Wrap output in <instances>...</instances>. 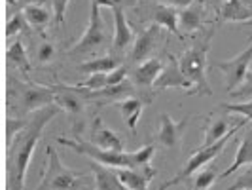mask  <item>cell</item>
<instances>
[{
    "instance_id": "obj_1",
    "label": "cell",
    "mask_w": 252,
    "mask_h": 190,
    "mask_svg": "<svg viewBox=\"0 0 252 190\" xmlns=\"http://www.w3.org/2000/svg\"><path fill=\"white\" fill-rule=\"evenodd\" d=\"M59 113L61 109L55 103H51L31 113L29 118H15L8 122V190H25L27 169L32 152L44 133V127Z\"/></svg>"
},
{
    "instance_id": "obj_2",
    "label": "cell",
    "mask_w": 252,
    "mask_h": 190,
    "mask_svg": "<svg viewBox=\"0 0 252 190\" xmlns=\"http://www.w3.org/2000/svg\"><path fill=\"white\" fill-rule=\"evenodd\" d=\"M215 33V29H211L205 37L195 40L191 44V48H188L178 57V67L191 86L186 91L188 95H207V97L213 95V89L207 80V57H209V50H211Z\"/></svg>"
},
{
    "instance_id": "obj_3",
    "label": "cell",
    "mask_w": 252,
    "mask_h": 190,
    "mask_svg": "<svg viewBox=\"0 0 252 190\" xmlns=\"http://www.w3.org/2000/svg\"><path fill=\"white\" fill-rule=\"evenodd\" d=\"M46 156L48 162L36 190H82L89 183V177L84 171L66 167L51 145L46 149Z\"/></svg>"
},
{
    "instance_id": "obj_4",
    "label": "cell",
    "mask_w": 252,
    "mask_h": 190,
    "mask_svg": "<svg viewBox=\"0 0 252 190\" xmlns=\"http://www.w3.org/2000/svg\"><path fill=\"white\" fill-rule=\"evenodd\" d=\"M249 124V120L247 118H243L241 122H237L235 126L231 127L229 131H227L226 135L222 137V139H218L216 143H213V145H207V147H199L197 151L191 152V156L188 158V162H186V165L178 171L177 175L173 179H169V181H165L163 185L159 187L158 190H169L171 187H175V185H178V183H182V181H188L191 175H195L199 169H203L205 165H209L211 162H215L216 158L224 152V149H226L227 145H229V141L233 139V135L239 131L243 126H247Z\"/></svg>"
},
{
    "instance_id": "obj_5",
    "label": "cell",
    "mask_w": 252,
    "mask_h": 190,
    "mask_svg": "<svg viewBox=\"0 0 252 190\" xmlns=\"http://www.w3.org/2000/svg\"><path fill=\"white\" fill-rule=\"evenodd\" d=\"M106 46H108V33H106V27L101 17V8L95 2H91L89 25L84 31V35L76 40L74 46L68 50V55H74V57L76 55H91Z\"/></svg>"
},
{
    "instance_id": "obj_6",
    "label": "cell",
    "mask_w": 252,
    "mask_h": 190,
    "mask_svg": "<svg viewBox=\"0 0 252 190\" xmlns=\"http://www.w3.org/2000/svg\"><path fill=\"white\" fill-rule=\"evenodd\" d=\"M57 143L63 145L70 151L78 152L80 156H86L91 162H97V164L108 165V167H129V154L127 152H116V151H106L101 147H95L93 143L82 139H68V137H57Z\"/></svg>"
},
{
    "instance_id": "obj_7",
    "label": "cell",
    "mask_w": 252,
    "mask_h": 190,
    "mask_svg": "<svg viewBox=\"0 0 252 190\" xmlns=\"http://www.w3.org/2000/svg\"><path fill=\"white\" fill-rule=\"evenodd\" d=\"M10 95L17 105V109H21L23 113H34L46 105L55 103V93L48 86L21 84L15 80H12V84H10Z\"/></svg>"
},
{
    "instance_id": "obj_8",
    "label": "cell",
    "mask_w": 252,
    "mask_h": 190,
    "mask_svg": "<svg viewBox=\"0 0 252 190\" xmlns=\"http://www.w3.org/2000/svg\"><path fill=\"white\" fill-rule=\"evenodd\" d=\"M251 65H252V42L241 53H237L235 57H231L227 61H216L213 65V69L224 73V76H226V89L229 93H233L247 80Z\"/></svg>"
},
{
    "instance_id": "obj_9",
    "label": "cell",
    "mask_w": 252,
    "mask_h": 190,
    "mask_svg": "<svg viewBox=\"0 0 252 190\" xmlns=\"http://www.w3.org/2000/svg\"><path fill=\"white\" fill-rule=\"evenodd\" d=\"M189 116H184L182 120H175L171 118V114L163 113L159 116V127H158V143L171 149V151H178L180 149V141H182V133L186 129Z\"/></svg>"
},
{
    "instance_id": "obj_10",
    "label": "cell",
    "mask_w": 252,
    "mask_h": 190,
    "mask_svg": "<svg viewBox=\"0 0 252 190\" xmlns=\"http://www.w3.org/2000/svg\"><path fill=\"white\" fill-rule=\"evenodd\" d=\"M159 37H161V27L159 25L152 23V25L146 27L139 37L135 38L133 48L129 51V61H133L137 65L146 61L150 57V53L154 51V48H156V44L159 42Z\"/></svg>"
},
{
    "instance_id": "obj_11",
    "label": "cell",
    "mask_w": 252,
    "mask_h": 190,
    "mask_svg": "<svg viewBox=\"0 0 252 190\" xmlns=\"http://www.w3.org/2000/svg\"><path fill=\"white\" fill-rule=\"evenodd\" d=\"M114 15V37H112V48L116 51L118 57H122L131 44L135 42V35H133V29L127 21V15L124 8H112Z\"/></svg>"
},
{
    "instance_id": "obj_12",
    "label": "cell",
    "mask_w": 252,
    "mask_h": 190,
    "mask_svg": "<svg viewBox=\"0 0 252 190\" xmlns=\"http://www.w3.org/2000/svg\"><path fill=\"white\" fill-rule=\"evenodd\" d=\"M89 143H93L95 147L106 149V151L124 152V139L104 124V120H102L101 116H95L93 122H91Z\"/></svg>"
},
{
    "instance_id": "obj_13",
    "label": "cell",
    "mask_w": 252,
    "mask_h": 190,
    "mask_svg": "<svg viewBox=\"0 0 252 190\" xmlns=\"http://www.w3.org/2000/svg\"><path fill=\"white\" fill-rule=\"evenodd\" d=\"M154 89H169V88H182L188 91L191 86L189 82L184 78L180 67H178V59L175 55L167 53V65H163L161 73L158 75L156 82H154Z\"/></svg>"
},
{
    "instance_id": "obj_14",
    "label": "cell",
    "mask_w": 252,
    "mask_h": 190,
    "mask_svg": "<svg viewBox=\"0 0 252 190\" xmlns=\"http://www.w3.org/2000/svg\"><path fill=\"white\" fill-rule=\"evenodd\" d=\"M53 89V93H55V105L64 111V113L68 114V116H80V114L84 113V109H86V101L76 93L72 89L68 88L66 84H57V86H51Z\"/></svg>"
},
{
    "instance_id": "obj_15",
    "label": "cell",
    "mask_w": 252,
    "mask_h": 190,
    "mask_svg": "<svg viewBox=\"0 0 252 190\" xmlns=\"http://www.w3.org/2000/svg\"><path fill=\"white\" fill-rule=\"evenodd\" d=\"M127 71L126 65H120L118 69H114L110 73H97V75H89L88 80H84L82 84H76L78 88L89 89V91H97L102 88H110V86H118L124 80H127Z\"/></svg>"
},
{
    "instance_id": "obj_16",
    "label": "cell",
    "mask_w": 252,
    "mask_h": 190,
    "mask_svg": "<svg viewBox=\"0 0 252 190\" xmlns=\"http://www.w3.org/2000/svg\"><path fill=\"white\" fill-rule=\"evenodd\" d=\"M116 175L120 179V183L127 190H148L150 181L156 177V169L146 167V169H129V167H118Z\"/></svg>"
},
{
    "instance_id": "obj_17",
    "label": "cell",
    "mask_w": 252,
    "mask_h": 190,
    "mask_svg": "<svg viewBox=\"0 0 252 190\" xmlns=\"http://www.w3.org/2000/svg\"><path fill=\"white\" fill-rule=\"evenodd\" d=\"M203 23H205V6L201 4V0H195L188 8L178 12V31L182 33H195L203 29Z\"/></svg>"
},
{
    "instance_id": "obj_18",
    "label": "cell",
    "mask_w": 252,
    "mask_h": 190,
    "mask_svg": "<svg viewBox=\"0 0 252 190\" xmlns=\"http://www.w3.org/2000/svg\"><path fill=\"white\" fill-rule=\"evenodd\" d=\"M161 69H163V61L158 59V57H152V59L142 61V63L137 65L135 71H133V84L144 89L152 88L154 82H156V78H158V75L161 73Z\"/></svg>"
},
{
    "instance_id": "obj_19",
    "label": "cell",
    "mask_w": 252,
    "mask_h": 190,
    "mask_svg": "<svg viewBox=\"0 0 252 190\" xmlns=\"http://www.w3.org/2000/svg\"><path fill=\"white\" fill-rule=\"evenodd\" d=\"M150 103V99H144V97H126L122 101H116V107L120 114L124 116L127 127L135 133L137 131V122H139L140 114H142V109Z\"/></svg>"
},
{
    "instance_id": "obj_20",
    "label": "cell",
    "mask_w": 252,
    "mask_h": 190,
    "mask_svg": "<svg viewBox=\"0 0 252 190\" xmlns=\"http://www.w3.org/2000/svg\"><path fill=\"white\" fill-rule=\"evenodd\" d=\"M91 173L95 177V190H127L116 175V169L89 160Z\"/></svg>"
},
{
    "instance_id": "obj_21",
    "label": "cell",
    "mask_w": 252,
    "mask_h": 190,
    "mask_svg": "<svg viewBox=\"0 0 252 190\" xmlns=\"http://www.w3.org/2000/svg\"><path fill=\"white\" fill-rule=\"evenodd\" d=\"M218 21L222 23H251L252 10L241 0H226L218 12Z\"/></svg>"
},
{
    "instance_id": "obj_22",
    "label": "cell",
    "mask_w": 252,
    "mask_h": 190,
    "mask_svg": "<svg viewBox=\"0 0 252 190\" xmlns=\"http://www.w3.org/2000/svg\"><path fill=\"white\" fill-rule=\"evenodd\" d=\"M251 164H252V129H249L245 133V137L241 139V145L239 149H237V152H235L233 162L227 165L224 173L218 175V179H227L229 175H233L237 169H241L243 165H251Z\"/></svg>"
},
{
    "instance_id": "obj_23",
    "label": "cell",
    "mask_w": 252,
    "mask_h": 190,
    "mask_svg": "<svg viewBox=\"0 0 252 190\" xmlns=\"http://www.w3.org/2000/svg\"><path fill=\"white\" fill-rule=\"evenodd\" d=\"M150 19L152 23L163 27L167 29L171 35H178V12L171 6H165V4H154L150 10Z\"/></svg>"
},
{
    "instance_id": "obj_24",
    "label": "cell",
    "mask_w": 252,
    "mask_h": 190,
    "mask_svg": "<svg viewBox=\"0 0 252 190\" xmlns=\"http://www.w3.org/2000/svg\"><path fill=\"white\" fill-rule=\"evenodd\" d=\"M122 63V57L118 55H102V57H97V59H91V61H84V63L78 65V71L84 73V75H97V73H110L114 69H118Z\"/></svg>"
},
{
    "instance_id": "obj_25",
    "label": "cell",
    "mask_w": 252,
    "mask_h": 190,
    "mask_svg": "<svg viewBox=\"0 0 252 190\" xmlns=\"http://www.w3.org/2000/svg\"><path fill=\"white\" fill-rule=\"evenodd\" d=\"M23 17H25L29 25L38 29V31H44L51 21V13L44 6H25L23 8Z\"/></svg>"
},
{
    "instance_id": "obj_26",
    "label": "cell",
    "mask_w": 252,
    "mask_h": 190,
    "mask_svg": "<svg viewBox=\"0 0 252 190\" xmlns=\"http://www.w3.org/2000/svg\"><path fill=\"white\" fill-rule=\"evenodd\" d=\"M233 126H235V124H233ZM233 126H231L227 120H224V118H218V120L209 122V124H207V129H205V135H203L201 147L213 145V143H216L218 139H222Z\"/></svg>"
},
{
    "instance_id": "obj_27",
    "label": "cell",
    "mask_w": 252,
    "mask_h": 190,
    "mask_svg": "<svg viewBox=\"0 0 252 190\" xmlns=\"http://www.w3.org/2000/svg\"><path fill=\"white\" fill-rule=\"evenodd\" d=\"M6 57H8V63L17 67L21 73H29L31 71V61L27 57V51L23 48V42L21 40H15L13 44H10Z\"/></svg>"
},
{
    "instance_id": "obj_28",
    "label": "cell",
    "mask_w": 252,
    "mask_h": 190,
    "mask_svg": "<svg viewBox=\"0 0 252 190\" xmlns=\"http://www.w3.org/2000/svg\"><path fill=\"white\" fill-rule=\"evenodd\" d=\"M154 152H156L154 143L144 145V147H140L139 151L135 152H127L129 154V169H146V167H150Z\"/></svg>"
},
{
    "instance_id": "obj_29",
    "label": "cell",
    "mask_w": 252,
    "mask_h": 190,
    "mask_svg": "<svg viewBox=\"0 0 252 190\" xmlns=\"http://www.w3.org/2000/svg\"><path fill=\"white\" fill-rule=\"evenodd\" d=\"M218 179V171L215 165H205V169H199V173L193 179V190H209Z\"/></svg>"
},
{
    "instance_id": "obj_30",
    "label": "cell",
    "mask_w": 252,
    "mask_h": 190,
    "mask_svg": "<svg viewBox=\"0 0 252 190\" xmlns=\"http://www.w3.org/2000/svg\"><path fill=\"white\" fill-rule=\"evenodd\" d=\"M222 109L226 113L231 114H241L243 118H247L249 122L252 120V101H245V103H224Z\"/></svg>"
},
{
    "instance_id": "obj_31",
    "label": "cell",
    "mask_w": 252,
    "mask_h": 190,
    "mask_svg": "<svg viewBox=\"0 0 252 190\" xmlns=\"http://www.w3.org/2000/svg\"><path fill=\"white\" fill-rule=\"evenodd\" d=\"M25 17H23V13H15L12 19L8 21V25H6V38H12V37H17L19 33H23L25 31Z\"/></svg>"
},
{
    "instance_id": "obj_32",
    "label": "cell",
    "mask_w": 252,
    "mask_h": 190,
    "mask_svg": "<svg viewBox=\"0 0 252 190\" xmlns=\"http://www.w3.org/2000/svg\"><path fill=\"white\" fill-rule=\"evenodd\" d=\"M51 4V8H53V15H55V21H57V25L63 27L64 25V13L68 10V4H70V0H48Z\"/></svg>"
},
{
    "instance_id": "obj_33",
    "label": "cell",
    "mask_w": 252,
    "mask_h": 190,
    "mask_svg": "<svg viewBox=\"0 0 252 190\" xmlns=\"http://www.w3.org/2000/svg\"><path fill=\"white\" fill-rule=\"evenodd\" d=\"M53 57H55V46L51 42H42L36 51L38 63H50Z\"/></svg>"
},
{
    "instance_id": "obj_34",
    "label": "cell",
    "mask_w": 252,
    "mask_h": 190,
    "mask_svg": "<svg viewBox=\"0 0 252 190\" xmlns=\"http://www.w3.org/2000/svg\"><path fill=\"white\" fill-rule=\"evenodd\" d=\"M226 190H252V164H251V167H249L241 177L235 179V183Z\"/></svg>"
},
{
    "instance_id": "obj_35",
    "label": "cell",
    "mask_w": 252,
    "mask_h": 190,
    "mask_svg": "<svg viewBox=\"0 0 252 190\" xmlns=\"http://www.w3.org/2000/svg\"><path fill=\"white\" fill-rule=\"evenodd\" d=\"M91 2H95L99 8H129V6H137L139 2L137 0H91Z\"/></svg>"
},
{
    "instance_id": "obj_36",
    "label": "cell",
    "mask_w": 252,
    "mask_h": 190,
    "mask_svg": "<svg viewBox=\"0 0 252 190\" xmlns=\"http://www.w3.org/2000/svg\"><path fill=\"white\" fill-rule=\"evenodd\" d=\"M158 2L165 4V6H171L175 10H184V8H188L189 4H193L195 0H158Z\"/></svg>"
},
{
    "instance_id": "obj_37",
    "label": "cell",
    "mask_w": 252,
    "mask_h": 190,
    "mask_svg": "<svg viewBox=\"0 0 252 190\" xmlns=\"http://www.w3.org/2000/svg\"><path fill=\"white\" fill-rule=\"evenodd\" d=\"M15 4H19L21 8H25V6H44V4H48V0H15Z\"/></svg>"
},
{
    "instance_id": "obj_38",
    "label": "cell",
    "mask_w": 252,
    "mask_h": 190,
    "mask_svg": "<svg viewBox=\"0 0 252 190\" xmlns=\"http://www.w3.org/2000/svg\"><path fill=\"white\" fill-rule=\"evenodd\" d=\"M224 2H226V0H207V4H209L216 13L220 12V8H222V4H224Z\"/></svg>"
},
{
    "instance_id": "obj_39",
    "label": "cell",
    "mask_w": 252,
    "mask_h": 190,
    "mask_svg": "<svg viewBox=\"0 0 252 190\" xmlns=\"http://www.w3.org/2000/svg\"><path fill=\"white\" fill-rule=\"evenodd\" d=\"M241 2H243L247 8H251V10H252V0H241Z\"/></svg>"
},
{
    "instance_id": "obj_40",
    "label": "cell",
    "mask_w": 252,
    "mask_h": 190,
    "mask_svg": "<svg viewBox=\"0 0 252 190\" xmlns=\"http://www.w3.org/2000/svg\"><path fill=\"white\" fill-rule=\"evenodd\" d=\"M249 25H251V23H249Z\"/></svg>"
}]
</instances>
